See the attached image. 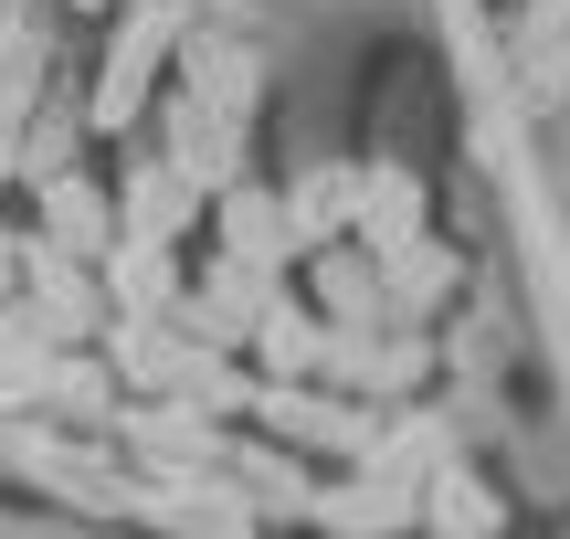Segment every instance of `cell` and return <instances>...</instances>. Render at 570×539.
Masks as SVG:
<instances>
[{"mask_svg":"<svg viewBox=\"0 0 570 539\" xmlns=\"http://www.w3.org/2000/svg\"><path fill=\"white\" fill-rule=\"evenodd\" d=\"M223 233H233L244 265H275V254H285V212L265 202V190H233V202H223Z\"/></svg>","mask_w":570,"mask_h":539,"instance_id":"cell-2","label":"cell"},{"mask_svg":"<svg viewBox=\"0 0 570 539\" xmlns=\"http://www.w3.org/2000/svg\"><path fill=\"white\" fill-rule=\"evenodd\" d=\"M254 350H265V371H306L317 360V317H296V307H254Z\"/></svg>","mask_w":570,"mask_h":539,"instance_id":"cell-3","label":"cell"},{"mask_svg":"<svg viewBox=\"0 0 570 539\" xmlns=\"http://www.w3.org/2000/svg\"><path fill=\"white\" fill-rule=\"evenodd\" d=\"M360 244H370V254L423 244V190H412V169H381V180H360Z\"/></svg>","mask_w":570,"mask_h":539,"instance_id":"cell-1","label":"cell"},{"mask_svg":"<svg viewBox=\"0 0 570 539\" xmlns=\"http://www.w3.org/2000/svg\"><path fill=\"white\" fill-rule=\"evenodd\" d=\"M53 223H63V233H75V244H85V233H96V223H106V212H96V190H85V180H63V190H53Z\"/></svg>","mask_w":570,"mask_h":539,"instance_id":"cell-5","label":"cell"},{"mask_svg":"<svg viewBox=\"0 0 570 539\" xmlns=\"http://www.w3.org/2000/svg\"><path fill=\"white\" fill-rule=\"evenodd\" d=\"M433 519H454V529H497V508L475 498V487H433Z\"/></svg>","mask_w":570,"mask_h":539,"instance_id":"cell-4","label":"cell"}]
</instances>
